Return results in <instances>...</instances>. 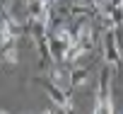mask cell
I'll list each match as a JSON object with an SVG mask.
<instances>
[{
  "mask_svg": "<svg viewBox=\"0 0 123 114\" xmlns=\"http://www.w3.org/2000/svg\"><path fill=\"white\" fill-rule=\"evenodd\" d=\"M51 80H53V85H58L60 90L73 87V75H70L68 68H53V71H51Z\"/></svg>",
  "mask_w": 123,
  "mask_h": 114,
  "instance_id": "1",
  "label": "cell"
},
{
  "mask_svg": "<svg viewBox=\"0 0 123 114\" xmlns=\"http://www.w3.org/2000/svg\"><path fill=\"white\" fill-rule=\"evenodd\" d=\"M55 41H58V44H63V49H68V46L73 44V36H70L68 29H58V32H55Z\"/></svg>",
  "mask_w": 123,
  "mask_h": 114,
  "instance_id": "2",
  "label": "cell"
},
{
  "mask_svg": "<svg viewBox=\"0 0 123 114\" xmlns=\"http://www.w3.org/2000/svg\"><path fill=\"white\" fill-rule=\"evenodd\" d=\"M3 58H5V63L15 66V63H17V51H15L12 46H7V49H5V56H3Z\"/></svg>",
  "mask_w": 123,
  "mask_h": 114,
  "instance_id": "3",
  "label": "cell"
}]
</instances>
